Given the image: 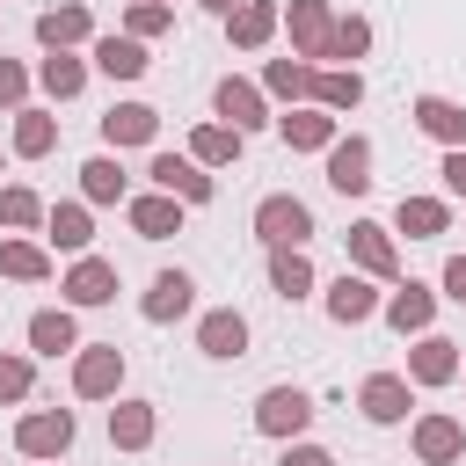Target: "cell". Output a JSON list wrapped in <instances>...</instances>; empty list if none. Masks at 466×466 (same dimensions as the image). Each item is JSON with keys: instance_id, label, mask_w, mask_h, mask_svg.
Listing matches in <instances>:
<instances>
[{"instance_id": "obj_1", "label": "cell", "mask_w": 466, "mask_h": 466, "mask_svg": "<svg viewBox=\"0 0 466 466\" xmlns=\"http://www.w3.org/2000/svg\"><path fill=\"white\" fill-rule=\"evenodd\" d=\"M255 240H262V248H306V240H313L306 197H291V189L262 197V204H255Z\"/></svg>"}, {"instance_id": "obj_2", "label": "cell", "mask_w": 466, "mask_h": 466, "mask_svg": "<svg viewBox=\"0 0 466 466\" xmlns=\"http://www.w3.org/2000/svg\"><path fill=\"white\" fill-rule=\"evenodd\" d=\"M306 422H313V393H306V386H262V400H255V430H262V437L299 444Z\"/></svg>"}, {"instance_id": "obj_3", "label": "cell", "mask_w": 466, "mask_h": 466, "mask_svg": "<svg viewBox=\"0 0 466 466\" xmlns=\"http://www.w3.org/2000/svg\"><path fill=\"white\" fill-rule=\"evenodd\" d=\"M342 240H350V269H364L371 284H400V248H393V226L357 218Z\"/></svg>"}, {"instance_id": "obj_4", "label": "cell", "mask_w": 466, "mask_h": 466, "mask_svg": "<svg viewBox=\"0 0 466 466\" xmlns=\"http://www.w3.org/2000/svg\"><path fill=\"white\" fill-rule=\"evenodd\" d=\"M15 451L58 466V459L73 451V408H29V415L15 422Z\"/></svg>"}, {"instance_id": "obj_5", "label": "cell", "mask_w": 466, "mask_h": 466, "mask_svg": "<svg viewBox=\"0 0 466 466\" xmlns=\"http://www.w3.org/2000/svg\"><path fill=\"white\" fill-rule=\"evenodd\" d=\"M211 109H218V124H233L240 138L262 131V124H277V116H269V95H262L255 80H240V73H226V80L211 87Z\"/></svg>"}, {"instance_id": "obj_6", "label": "cell", "mask_w": 466, "mask_h": 466, "mask_svg": "<svg viewBox=\"0 0 466 466\" xmlns=\"http://www.w3.org/2000/svg\"><path fill=\"white\" fill-rule=\"evenodd\" d=\"M116 386H124V350H116V342H80V357H73V393H80V400H116Z\"/></svg>"}, {"instance_id": "obj_7", "label": "cell", "mask_w": 466, "mask_h": 466, "mask_svg": "<svg viewBox=\"0 0 466 466\" xmlns=\"http://www.w3.org/2000/svg\"><path fill=\"white\" fill-rule=\"evenodd\" d=\"M408 408H415V386H408V371H371V379L357 386V415H364V422H379V430L408 422Z\"/></svg>"}, {"instance_id": "obj_8", "label": "cell", "mask_w": 466, "mask_h": 466, "mask_svg": "<svg viewBox=\"0 0 466 466\" xmlns=\"http://www.w3.org/2000/svg\"><path fill=\"white\" fill-rule=\"evenodd\" d=\"M146 175H153V189H167V197H182V204H211V197H218L211 167H197L189 153H153Z\"/></svg>"}, {"instance_id": "obj_9", "label": "cell", "mask_w": 466, "mask_h": 466, "mask_svg": "<svg viewBox=\"0 0 466 466\" xmlns=\"http://www.w3.org/2000/svg\"><path fill=\"white\" fill-rule=\"evenodd\" d=\"M320 306H328V320H335V328H364V320L386 306V291H379L364 269H342V277L328 284V299H320Z\"/></svg>"}, {"instance_id": "obj_10", "label": "cell", "mask_w": 466, "mask_h": 466, "mask_svg": "<svg viewBox=\"0 0 466 466\" xmlns=\"http://www.w3.org/2000/svg\"><path fill=\"white\" fill-rule=\"evenodd\" d=\"M284 29H291V58L320 66L328 58V36H335V7L328 0H291L284 7Z\"/></svg>"}, {"instance_id": "obj_11", "label": "cell", "mask_w": 466, "mask_h": 466, "mask_svg": "<svg viewBox=\"0 0 466 466\" xmlns=\"http://www.w3.org/2000/svg\"><path fill=\"white\" fill-rule=\"evenodd\" d=\"M277 138H284L291 153H328V146L342 138V116H328L320 102H299V109L277 116Z\"/></svg>"}, {"instance_id": "obj_12", "label": "cell", "mask_w": 466, "mask_h": 466, "mask_svg": "<svg viewBox=\"0 0 466 466\" xmlns=\"http://www.w3.org/2000/svg\"><path fill=\"white\" fill-rule=\"evenodd\" d=\"M328 189H335V197H364V189H371V138H364V131H342V138L328 146Z\"/></svg>"}, {"instance_id": "obj_13", "label": "cell", "mask_w": 466, "mask_h": 466, "mask_svg": "<svg viewBox=\"0 0 466 466\" xmlns=\"http://www.w3.org/2000/svg\"><path fill=\"white\" fill-rule=\"evenodd\" d=\"M138 313H146L153 328H167V320H189V313H197V277H189V269H160V277L146 284Z\"/></svg>"}, {"instance_id": "obj_14", "label": "cell", "mask_w": 466, "mask_h": 466, "mask_svg": "<svg viewBox=\"0 0 466 466\" xmlns=\"http://www.w3.org/2000/svg\"><path fill=\"white\" fill-rule=\"evenodd\" d=\"M379 313H386V328H393V335H430V320H437V291H430V284H415V277H400V284L386 291V306H379Z\"/></svg>"}, {"instance_id": "obj_15", "label": "cell", "mask_w": 466, "mask_h": 466, "mask_svg": "<svg viewBox=\"0 0 466 466\" xmlns=\"http://www.w3.org/2000/svg\"><path fill=\"white\" fill-rule=\"evenodd\" d=\"M459 371H466V357H459L451 335H415V350H408V386H451Z\"/></svg>"}, {"instance_id": "obj_16", "label": "cell", "mask_w": 466, "mask_h": 466, "mask_svg": "<svg viewBox=\"0 0 466 466\" xmlns=\"http://www.w3.org/2000/svg\"><path fill=\"white\" fill-rule=\"evenodd\" d=\"M415 459H422V466H451V459H466V422L444 415V408L415 415Z\"/></svg>"}, {"instance_id": "obj_17", "label": "cell", "mask_w": 466, "mask_h": 466, "mask_svg": "<svg viewBox=\"0 0 466 466\" xmlns=\"http://www.w3.org/2000/svg\"><path fill=\"white\" fill-rule=\"evenodd\" d=\"M153 138H160V109H153V102H109V116H102V146H109V153L153 146Z\"/></svg>"}, {"instance_id": "obj_18", "label": "cell", "mask_w": 466, "mask_h": 466, "mask_svg": "<svg viewBox=\"0 0 466 466\" xmlns=\"http://www.w3.org/2000/svg\"><path fill=\"white\" fill-rule=\"evenodd\" d=\"M58 291H66V306H109L116 299V262L109 255H73Z\"/></svg>"}, {"instance_id": "obj_19", "label": "cell", "mask_w": 466, "mask_h": 466, "mask_svg": "<svg viewBox=\"0 0 466 466\" xmlns=\"http://www.w3.org/2000/svg\"><path fill=\"white\" fill-rule=\"evenodd\" d=\"M36 44H44V51H80V44H95V15H87L80 0L44 7V15H36Z\"/></svg>"}, {"instance_id": "obj_20", "label": "cell", "mask_w": 466, "mask_h": 466, "mask_svg": "<svg viewBox=\"0 0 466 466\" xmlns=\"http://www.w3.org/2000/svg\"><path fill=\"white\" fill-rule=\"evenodd\" d=\"M29 357H80V320H73V306L29 313Z\"/></svg>"}, {"instance_id": "obj_21", "label": "cell", "mask_w": 466, "mask_h": 466, "mask_svg": "<svg viewBox=\"0 0 466 466\" xmlns=\"http://www.w3.org/2000/svg\"><path fill=\"white\" fill-rule=\"evenodd\" d=\"M197 350L204 357H248V313H233V306H211V313H197Z\"/></svg>"}, {"instance_id": "obj_22", "label": "cell", "mask_w": 466, "mask_h": 466, "mask_svg": "<svg viewBox=\"0 0 466 466\" xmlns=\"http://www.w3.org/2000/svg\"><path fill=\"white\" fill-rule=\"evenodd\" d=\"M124 218H131V233H138V240H167V233H182V197L146 189V197H131V204H124Z\"/></svg>"}, {"instance_id": "obj_23", "label": "cell", "mask_w": 466, "mask_h": 466, "mask_svg": "<svg viewBox=\"0 0 466 466\" xmlns=\"http://www.w3.org/2000/svg\"><path fill=\"white\" fill-rule=\"evenodd\" d=\"M415 131L437 138L444 153H459V146H466V109H459L451 95H415Z\"/></svg>"}, {"instance_id": "obj_24", "label": "cell", "mask_w": 466, "mask_h": 466, "mask_svg": "<svg viewBox=\"0 0 466 466\" xmlns=\"http://www.w3.org/2000/svg\"><path fill=\"white\" fill-rule=\"evenodd\" d=\"M277 29H284V7H277V0H248V7H233V15H226L233 51H262Z\"/></svg>"}, {"instance_id": "obj_25", "label": "cell", "mask_w": 466, "mask_h": 466, "mask_svg": "<svg viewBox=\"0 0 466 466\" xmlns=\"http://www.w3.org/2000/svg\"><path fill=\"white\" fill-rule=\"evenodd\" d=\"M87 66H95V73H109V80H138L153 58H146V44H138V36H95V44H87Z\"/></svg>"}, {"instance_id": "obj_26", "label": "cell", "mask_w": 466, "mask_h": 466, "mask_svg": "<svg viewBox=\"0 0 466 466\" xmlns=\"http://www.w3.org/2000/svg\"><path fill=\"white\" fill-rule=\"evenodd\" d=\"M80 204H131V175L116 167V153L80 160Z\"/></svg>"}, {"instance_id": "obj_27", "label": "cell", "mask_w": 466, "mask_h": 466, "mask_svg": "<svg viewBox=\"0 0 466 466\" xmlns=\"http://www.w3.org/2000/svg\"><path fill=\"white\" fill-rule=\"evenodd\" d=\"M393 233L437 240V233H451V204H444V197H400V204H393Z\"/></svg>"}, {"instance_id": "obj_28", "label": "cell", "mask_w": 466, "mask_h": 466, "mask_svg": "<svg viewBox=\"0 0 466 466\" xmlns=\"http://www.w3.org/2000/svg\"><path fill=\"white\" fill-rule=\"evenodd\" d=\"M153 430H160V408H153V400H116V408H109V444H116V451H146Z\"/></svg>"}, {"instance_id": "obj_29", "label": "cell", "mask_w": 466, "mask_h": 466, "mask_svg": "<svg viewBox=\"0 0 466 466\" xmlns=\"http://www.w3.org/2000/svg\"><path fill=\"white\" fill-rule=\"evenodd\" d=\"M313 73H320V66H306V58H269V66H262V95L299 109V102H313Z\"/></svg>"}, {"instance_id": "obj_30", "label": "cell", "mask_w": 466, "mask_h": 466, "mask_svg": "<svg viewBox=\"0 0 466 466\" xmlns=\"http://www.w3.org/2000/svg\"><path fill=\"white\" fill-rule=\"evenodd\" d=\"M44 240H51L58 255H87V248H95V218H87V204H51Z\"/></svg>"}, {"instance_id": "obj_31", "label": "cell", "mask_w": 466, "mask_h": 466, "mask_svg": "<svg viewBox=\"0 0 466 466\" xmlns=\"http://www.w3.org/2000/svg\"><path fill=\"white\" fill-rule=\"evenodd\" d=\"M0 277H15V284H44V277H51V248L29 240V233H7V240H0Z\"/></svg>"}, {"instance_id": "obj_32", "label": "cell", "mask_w": 466, "mask_h": 466, "mask_svg": "<svg viewBox=\"0 0 466 466\" xmlns=\"http://www.w3.org/2000/svg\"><path fill=\"white\" fill-rule=\"evenodd\" d=\"M36 87H44L51 102H73V95L87 87V58H80V51H44V66H36Z\"/></svg>"}, {"instance_id": "obj_33", "label": "cell", "mask_w": 466, "mask_h": 466, "mask_svg": "<svg viewBox=\"0 0 466 466\" xmlns=\"http://www.w3.org/2000/svg\"><path fill=\"white\" fill-rule=\"evenodd\" d=\"M313 102H320L328 116L357 109V102H364V73H357V66H320V73H313Z\"/></svg>"}, {"instance_id": "obj_34", "label": "cell", "mask_w": 466, "mask_h": 466, "mask_svg": "<svg viewBox=\"0 0 466 466\" xmlns=\"http://www.w3.org/2000/svg\"><path fill=\"white\" fill-rule=\"evenodd\" d=\"M240 146H248V138H240L233 124H218V116L189 131V160H197V167H226V160H240Z\"/></svg>"}, {"instance_id": "obj_35", "label": "cell", "mask_w": 466, "mask_h": 466, "mask_svg": "<svg viewBox=\"0 0 466 466\" xmlns=\"http://www.w3.org/2000/svg\"><path fill=\"white\" fill-rule=\"evenodd\" d=\"M269 291L277 299H306L313 291V255L306 248H269Z\"/></svg>"}, {"instance_id": "obj_36", "label": "cell", "mask_w": 466, "mask_h": 466, "mask_svg": "<svg viewBox=\"0 0 466 466\" xmlns=\"http://www.w3.org/2000/svg\"><path fill=\"white\" fill-rule=\"evenodd\" d=\"M22 160H44L51 146H58V116L51 109H15V138H7Z\"/></svg>"}, {"instance_id": "obj_37", "label": "cell", "mask_w": 466, "mask_h": 466, "mask_svg": "<svg viewBox=\"0 0 466 466\" xmlns=\"http://www.w3.org/2000/svg\"><path fill=\"white\" fill-rule=\"evenodd\" d=\"M44 218H51V204H44L29 182H7V189H0V226H7V233H36Z\"/></svg>"}, {"instance_id": "obj_38", "label": "cell", "mask_w": 466, "mask_h": 466, "mask_svg": "<svg viewBox=\"0 0 466 466\" xmlns=\"http://www.w3.org/2000/svg\"><path fill=\"white\" fill-rule=\"evenodd\" d=\"M167 29H175V7H167V0H131V7H124V36L153 44V36H167Z\"/></svg>"}, {"instance_id": "obj_39", "label": "cell", "mask_w": 466, "mask_h": 466, "mask_svg": "<svg viewBox=\"0 0 466 466\" xmlns=\"http://www.w3.org/2000/svg\"><path fill=\"white\" fill-rule=\"evenodd\" d=\"M364 51H371V22H364V15H335V36H328V58H335V66H357Z\"/></svg>"}, {"instance_id": "obj_40", "label": "cell", "mask_w": 466, "mask_h": 466, "mask_svg": "<svg viewBox=\"0 0 466 466\" xmlns=\"http://www.w3.org/2000/svg\"><path fill=\"white\" fill-rule=\"evenodd\" d=\"M29 386H36V357L0 350V400H29Z\"/></svg>"}, {"instance_id": "obj_41", "label": "cell", "mask_w": 466, "mask_h": 466, "mask_svg": "<svg viewBox=\"0 0 466 466\" xmlns=\"http://www.w3.org/2000/svg\"><path fill=\"white\" fill-rule=\"evenodd\" d=\"M0 109H7V116L29 109V66H22V58H0Z\"/></svg>"}, {"instance_id": "obj_42", "label": "cell", "mask_w": 466, "mask_h": 466, "mask_svg": "<svg viewBox=\"0 0 466 466\" xmlns=\"http://www.w3.org/2000/svg\"><path fill=\"white\" fill-rule=\"evenodd\" d=\"M277 466H335V451H320V444H306V437H299V444H284V459H277Z\"/></svg>"}, {"instance_id": "obj_43", "label": "cell", "mask_w": 466, "mask_h": 466, "mask_svg": "<svg viewBox=\"0 0 466 466\" xmlns=\"http://www.w3.org/2000/svg\"><path fill=\"white\" fill-rule=\"evenodd\" d=\"M437 175H444V189H451V197H466V146H459V153H444V167H437Z\"/></svg>"}, {"instance_id": "obj_44", "label": "cell", "mask_w": 466, "mask_h": 466, "mask_svg": "<svg viewBox=\"0 0 466 466\" xmlns=\"http://www.w3.org/2000/svg\"><path fill=\"white\" fill-rule=\"evenodd\" d=\"M444 299H459V306H466V255H451V262H444Z\"/></svg>"}, {"instance_id": "obj_45", "label": "cell", "mask_w": 466, "mask_h": 466, "mask_svg": "<svg viewBox=\"0 0 466 466\" xmlns=\"http://www.w3.org/2000/svg\"><path fill=\"white\" fill-rule=\"evenodd\" d=\"M197 7H211V15L226 22V15H233V7H248V0H197Z\"/></svg>"}, {"instance_id": "obj_46", "label": "cell", "mask_w": 466, "mask_h": 466, "mask_svg": "<svg viewBox=\"0 0 466 466\" xmlns=\"http://www.w3.org/2000/svg\"><path fill=\"white\" fill-rule=\"evenodd\" d=\"M459 379H466V371H459Z\"/></svg>"}]
</instances>
